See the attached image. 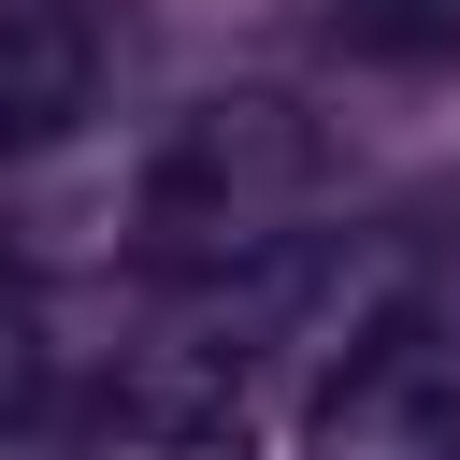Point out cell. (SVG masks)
Here are the masks:
<instances>
[{
	"label": "cell",
	"mask_w": 460,
	"mask_h": 460,
	"mask_svg": "<svg viewBox=\"0 0 460 460\" xmlns=\"http://www.w3.org/2000/svg\"><path fill=\"white\" fill-rule=\"evenodd\" d=\"M29 388H43V345H29V302L0 288V431L29 417Z\"/></svg>",
	"instance_id": "cell-5"
},
{
	"label": "cell",
	"mask_w": 460,
	"mask_h": 460,
	"mask_svg": "<svg viewBox=\"0 0 460 460\" xmlns=\"http://www.w3.org/2000/svg\"><path fill=\"white\" fill-rule=\"evenodd\" d=\"M302 446L316 460H460V288L359 302L302 402Z\"/></svg>",
	"instance_id": "cell-1"
},
{
	"label": "cell",
	"mask_w": 460,
	"mask_h": 460,
	"mask_svg": "<svg viewBox=\"0 0 460 460\" xmlns=\"http://www.w3.org/2000/svg\"><path fill=\"white\" fill-rule=\"evenodd\" d=\"M101 115V14L86 0H0V144H72Z\"/></svg>",
	"instance_id": "cell-3"
},
{
	"label": "cell",
	"mask_w": 460,
	"mask_h": 460,
	"mask_svg": "<svg viewBox=\"0 0 460 460\" xmlns=\"http://www.w3.org/2000/svg\"><path fill=\"white\" fill-rule=\"evenodd\" d=\"M331 14L374 58H460V0H331Z\"/></svg>",
	"instance_id": "cell-4"
},
{
	"label": "cell",
	"mask_w": 460,
	"mask_h": 460,
	"mask_svg": "<svg viewBox=\"0 0 460 460\" xmlns=\"http://www.w3.org/2000/svg\"><path fill=\"white\" fill-rule=\"evenodd\" d=\"M302 187H316V129H302L288 101H201V115L158 144L144 216H158V230H201V244H259Z\"/></svg>",
	"instance_id": "cell-2"
}]
</instances>
